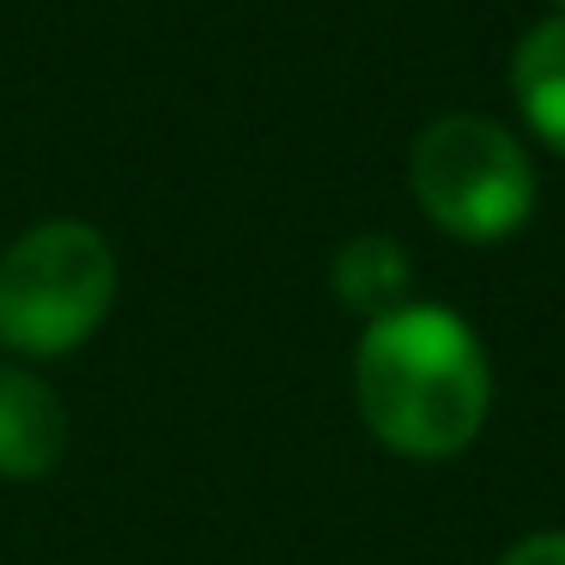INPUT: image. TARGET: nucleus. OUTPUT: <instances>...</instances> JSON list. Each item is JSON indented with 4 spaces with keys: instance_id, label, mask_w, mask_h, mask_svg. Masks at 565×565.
Returning a JSON list of instances; mask_svg holds the SVG:
<instances>
[{
    "instance_id": "nucleus-2",
    "label": "nucleus",
    "mask_w": 565,
    "mask_h": 565,
    "mask_svg": "<svg viewBox=\"0 0 565 565\" xmlns=\"http://www.w3.org/2000/svg\"><path fill=\"white\" fill-rule=\"evenodd\" d=\"M116 305V256L98 225L43 220L0 256V347L62 359L98 334Z\"/></svg>"
},
{
    "instance_id": "nucleus-6",
    "label": "nucleus",
    "mask_w": 565,
    "mask_h": 565,
    "mask_svg": "<svg viewBox=\"0 0 565 565\" xmlns=\"http://www.w3.org/2000/svg\"><path fill=\"white\" fill-rule=\"evenodd\" d=\"M334 292L359 310V317H383V310H402L407 292V249L395 237H353V244L334 256Z\"/></svg>"
},
{
    "instance_id": "nucleus-5",
    "label": "nucleus",
    "mask_w": 565,
    "mask_h": 565,
    "mask_svg": "<svg viewBox=\"0 0 565 565\" xmlns=\"http://www.w3.org/2000/svg\"><path fill=\"white\" fill-rule=\"evenodd\" d=\"M511 92L541 147L565 159V19H541L511 55Z\"/></svg>"
},
{
    "instance_id": "nucleus-8",
    "label": "nucleus",
    "mask_w": 565,
    "mask_h": 565,
    "mask_svg": "<svg viewBox=\"0 0 565 565\" xmlns=\"http://www.w3.org/2000/svg\"><path fill=\"white\" fill-rule=\"evenodd\" d=\"M559 7H565V0H559Z\"/></svg>"
},
{
    "instance_id": "nucleus-3",
    "label": "nucleus",
    "mask_w": 565,
    "mask_h": 565,
    "mask_svg": "<svg viewBox=\"0 0 565 565\" xmlns=\"http://www.w3.org/2000/svg\"><path fill=\"white\" fill-rule=\"evenodd\" d=\"M414 201L438 232L499 244L535 213V164L492 116H438L414 140Z\"/></svg>"
},
{
    "instance_id": "nucleus-1",
    "label": "nucleus",
    "mask_w": 565,
    "mask_h": 565,
    "mask_svg": "<svg viewBox=\"0 0 565 565\" xmlns=\"http://www.w3.org/2000/svg\"><path fill=\"white\" fill-rule=\"evenodd\" d=\"M353 390L371 438L395 456L438 462L480 438L492 407V365L456 310L402 305L371 317L353 359Z\"/></svg>"
},
{
    "instance_id": "nucleus-4",
    "label": "nucleus",
    "mask_w": 565,
    "mask_h": 565,
    "mask_svg": "<svg viewBox=\"0 0 565 565\" xmlns=\"http://www.w3.org/2000/svg\"><path fill=\"white\" fill-rule=\"evenodd\" d=\"M67 450V407L38 371L0 365V480H43Z\"/></svg>"
},
{
    "instance_id": "nucleus-7",
    "label": "nucleus",
    "mask_w": 565,
    "mask_h": 565,
    "mask_svg": "<svg viewBox=\"0 0 565 565\" xmlns=\"http://www.w3.org/2000/svg\"><path fill=\"white\" fill-rule=\"evenodd\" d=\"M499 565H565V529H547V535H529L504 553Z\"/></svg>"
}]
</instances>
